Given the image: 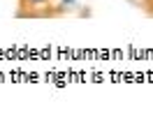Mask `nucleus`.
I'll return each mask as SVG.
<instances>
[{"instance_id":"obj_1","label":"nucleus","mask_w":153,"mask_h":134,"mask_svg":"<svg viewBox=\"0 0 153 134\" xmlns=\"http://www.w3.org/2000/svg\"><path fill=\"white\" fill-rule=\"evenodd\" d=\"M23 10H35V7H42V5H49L51 0H19Z\"/></svg>"},{"instance_id":"obj_2","label":"nucleus","mask_w":153,"mask_h":134,"mask_svg":"<svg viewBox=\"0 0 153 134\" xmlns=\"http://www.w3.org/2000/svg\"><path fill=\"white\" fill-rule=\"evenodd\" d=\"M58 7L60 12H74L79 5H76V0H58Z\"/></svg>"}]
</instances>
